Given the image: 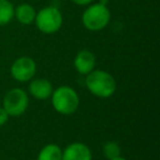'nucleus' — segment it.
Returning <instances> with one entry per match:
<instances>
[{
	"label": "nucleus",
	"instance_id": "obj_15",
	"mask_svg": "<svg viewBox=\"0 0 160 160\" xmlns=\"http://www.w3.org/2000/svg\"><path fill=\"white\" fill-rule=\"evenodd\" d=\"M70 1L76 6H80V7H87L90 3L94 2V0H70Z\"/></svg>",
	"mask_w": 160,
	"mask_h": 160
},
{
	"label": "nucleus",
	"instance_id": "obj_16",
	"mask_svg": "<svg viewBox=\"0 0 160 160\" xmlns=\"http://www.w3.org/2000/svg\"><path fill=\"white\" fill-rule=\"evenodd\" d=\"M110 160H128V159L122 157V156H118V157H115V158H113V159H110Z\"/></svg>",
	"mask_w": 160,
	"mask_h": 160
},
{
	"label": "nucleus",
	"instance_id": "obj_7",
	"mask_svg": "<svg viewBox=\"0 0 160 160\" xmlns=\"http://www.w3.org/2000/svg\"><path fill=\"white\" fill-rule=\"evenodd\" d=\"M62 160H92V151L85 142H71L62 150Z\"/></svg>",
	"mask_w": 160,
	"mask_h": 160
},
{
	"label": "nucleus",
	"instance_id": "obj_13",
	"mask_svg": "<svg viewBox=\"0 0 160 160\" xmlns=\"http://www.w3.org/2000/svg\"><path fill=\"white\" fill-rule=\"evenodd\" d=\"M102 151H103V156H104L108 160H110V159H113V158L121 156V151L122 150H121L120 144L112 140V142H108L103 145Z\"/></svg>",
	"mask_w": 160,
	"mask_h": 160
},
{
	"label": "nucleus",
	"instance_id": "obj_11",
	"mask_svg": "<svg viewBox=\"0 0 160 160\" xmlns=\"http://www.w3.org/2000/svg\"><path fill=\"white\" fill-rule=\"evenodd\" d=\"M62 149L57 144H47L40 150L36 160H62Z\"/></svg>",
	"mask_w": 160,
	"mask_h": 160
},
{
	"label": "nucleus",
	"instance_id": "obj_10",
	"mask_svg": "<svg viewBox=\"0 0 160 160\" xmlns=\"http://www.w3.org/2000/svg\"><path fill=\"white\" fill-rule=\"evenodd\" d=\"M36 12H38L36 9L30 3H19L18 6L14 7L13 19H16L22 25H31L34 23Z\"/></svg>",
	"mask_w": 160,
	"mask_h": 160
},
{
	"label": "nucleus",
	"instance_id": "obj_3",
	"mask_svg": "<svg viewBox=\"0 0 160 160\" xmlns=\"http://www.w3.org/2000/svg\"><path fill=\"white\" fill-rule=\"evenodd\" d=\"M51 102L57 113L62 115H71L79 108L80 99L73 88L69 86H60L53 90Z\"/></svg>",
	"mask_w": 160,
	"mask_h": 160
},
{
	"label": "nucleus",
	"instance_id": "obj_17",
	"mask_svg": "<svg viewBox=\"0 0 160 160\" xmlns=\"http://www.w3.org/2000/svg\"><path fill=\"white\" fill-rule=\"evenodd\" d=\"M99 2L102 3V5H107L108 6V3H109V0H99Z\"/></svg>",
	"mask_w": 160,
	"mask_h": 160
},
{
	"label": "nucleus",
	"instance_id": "obj_5",
	"mask_svg": "<svg viewBox=\"0 0 160 160\" xmlns=\"http://www.w3.org/2000/svg\"><path fill=\"white\" fill-rule=\"evenodd\" d=\"M29 94L21 88H12L3 97L2 108L10 118L22 115L29 108Z\"/></svg>",
	"mask_w": 160,
	"mask_h": 160
},
{
	"label": "nucleus",
	"instance_id": "obj_1",
	"mask_svg": "<svg viewBox=\"0 0 160 160\" xmlns=\"http://www.w3.org/2000/svg\"><path fill=\"white\" fill-rule=\"evenodd\" d=\"M85 83L90 93L101 99L111 98L118 88L115 78L102 69H93L86 75Z\"/></svg>",
	"mask_w": 160,
	"mask_h": 160
},
{
	"label": "nucleus",
	"instance_id": "obj_2",
	"mask_svg": "<svg viewBox=\"0 0 160 160\" xmlns=\"http://www.w3.org/2000/svg\"><path fill=\"white\" fill-rule=\"evenodd\" d=\"M111 21V11L107 5L92 2L82 12L81 23L90 32H99L104 30Z\"/></svg>",
	"mask_w": 160,
	"mask_h": 160
},
{
	"label": "nucleus",
	"instance_id": "obj_12",
	"mask_svg": "<svg viewBox=\"0 0 160 160\" xmlns=\"http://www.w3.org/2000/svg\"><path fill=\"white\" fill-rule=\"evenodd\" d=\"M14 6L10 0H0V27H5L13 20Z\"/></svg>",
	"mask_w": 160,
	"mask_h": 160
},
{
	"label": "nucleus",
	"instance_id": "obj_14",
	"mask_svg": "<svg viewBox=\"0 0 160 160\" xmlns=\"http://www.w3.org/2000/svg\"><path fill=\"white\" fill-rule=\"evenodd\" d=\"M9 118H10L9 114L6 112V110L3 109L2 107L0 108V126H3V125L8 122Z\"/></svg>",
	"mask_w": 160,
	"mask_h": 160
},
{
	"label": "nucleus",
	"instance_id": "obj_6",
	"mask_svg": "<svg viewBox=\"0 0 160 160\" xmlns=\"http://www.w3.org/2000/svg\"><path fill=\"white\" fill-rule=\"evenodd\" d=\"M38 66L33 58L29 56H21L12 62L10 73L12 78L19 82H28L34 78Z\"/></svg>",
	"mask_w": 160,
	"mask_h": 160
},
{
	"label": "nucleus",
	"instance_id": "obj_8",
	"mask_svg": "<svg viewBox=\"0 0 160 160\" xmlns=\"http://www.w3.org/2000/svg\"><path fill=\"white\" fill-rule=\"evenodd\" d=\"M97 64V58L89 49H81L77 53L73 59V66L79 75L86 76L91 72Z\"/></svg>",
	"mask_w": 160,
	"mask_h": 160
},
{
	"label": "nucleus",
	"instance_id": "obj_4",
	"mask_svg": "<svg viewBox=\"0 0 160 160\" xmlns=\"http://www.w3.org/2000/svg\"><path fill=\"white\" fill-rule=\"evenodd\" d=\"M64 17L59 8L49 5L36 12L34 24L43 34H54L62 27Z\"/></svg>",
	"mask_w": 160,
	"mask_h": 160
},
{
	"label": "nucleus",
	"instance_id": "obj_9",
	"mask_svg": "<svg viewBox=\"0 0 160 160\" xmlns=\"http://www.w3.org/2000/svg\"><path fill=\"white\" fill-rule=\"evenodd\" d=\"M54 87L49 80L45 78H35L30 80L29 93L36 100H46L49 99L53 93Z\"/></svg>",
	"mask_w": 160,
	"mask_h": 160
}]
</instances>
